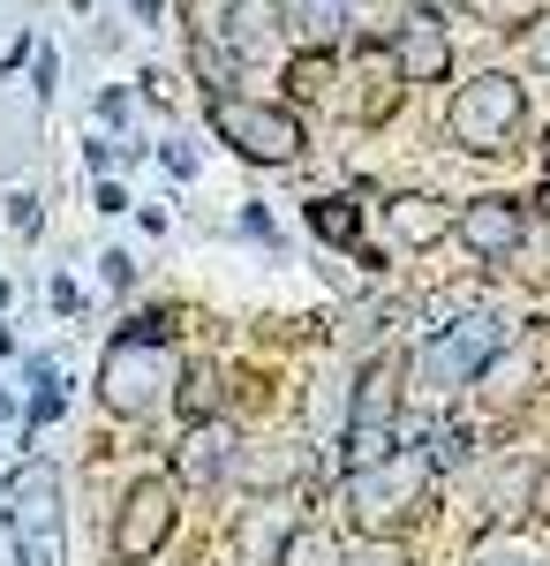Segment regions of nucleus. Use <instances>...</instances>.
<instances>
[{
    "label": "nucleus",
    "mask_w": 550,
    "mask_h": 566,
    "mask_svg": "<svg viewBox=\"0 0 550 566\" xmlns=\"http://www.w3.org/2000/svg\"><path fill=\"white\" fill-rule=\"evenodd\" d=\"M520 129V84L512 76H475L453 98V144L467 151H506V136Z\"/></svg>",
    "instance_id": "obj_5"
},
{
    "label": "nucleus",
    "mask_w": 550,
    "mask_h": 566,
    "mask_svg": "<svg viewBox=\"0 0 550 566\" xmlns=\"http://www.w3.org/2000/svg\"><path fill=\"white\" fill-rule=\"evenodd\" d=\"M8 219H15V234H39V197H15V212H8Z\"/></svg>",
    "instance_id": "obj_20"
},
{
    "label": "nucleus",
    "mask_w": 550,
    "mask_h": 566,
    "mask_svg": "<svg viewBox=\"0 0 550 566\" xmlns=\"http://www.w3.org/2000/svg\"><path fill=\"white\" fill-rule=\"evenodd\" d=\"M128 280H136V264H128L121 250H114V258H106V287H128Z\"/></svg>",
    "instance_id": "obj_21"
},
{
    "label": "nucleus",
    "mask_w": 550,
    "mask_h": 566,
    "mask_svg": "<svg viewBox=\"0 0 550 566\" xmlns=\"http://www.w3.org/2000/svg\"><path fill=\"white\" fill-rule=\"evenodd\" d=\"M528 53H536V61H550V23L536 31V39H528Z\"/></svg>",
    "instance_id": "obj_22"
},
{
    "label": "nucleus",
    "mask_w": 550,
    "mask_h": 566,
    "mask_svg": "<svg viewBox=\"0 0 550 566\" xmlns=\"http://www.w3.org/2000/svg\"><path fill=\"white\" fill-rule=\"evenodd\" d=\"M423 491H430V453L392 446L384 461L355 469V483H347V514H355L362 528H400L415 506H423Z\"/></svg>",
    "instance_id": "obj_2"
},
{
    "label": "nucleus",
    "mask_w": 550,
    "mask_h": 566,
    "mask_svg": "<svg viewBox=\"0 0 550 566\" xmlns=\"http://www.w3.org/2000/svg\"><path fill=\"white\" fill-rule=\"evenodd\" d=\"M309 227H317L325 242H347V250H355V205H347V197H317V205H309Z\"/></svg>",
    "instance_id": "obj_16"
},
{
    "label": "nucleus",
    "mask_w": 550,
    "mask_h": 566,
    "mask_svg": "<svg viewBox=\"0 0 550 566\" xmlns=\"http://www.w3.org/2000/svg\"><path fill=\"white\" fill-rule=\"evenodd\" d=\"M279 566H339V544L325 528H295V536L279 544Z\"/></svg>",
    "instance_id": "obj_15"
},
{
    "label": "nucleus",
    "mask_w": 550,
    "mask_h": 566,
    "mask_svg": "<svg viewBox=\"0 0 550 566\" xmlns=\"http://www.w3.org/2000/svg\"><path fill=\"white\" fill-rule=\"evenodd\" d=\"M219 408H226V378H219L212 363H197V370H189V392H181V416H197V423H212Z\"/></svg>",
    "instance_id": "obj_14"
},
{
    "label": "nucleus",
    "mask_w": 550,
    "mask_h": 566,
    "mask_svg": "<svg viewBox=\"0 0 550 566\" xmlns=\"http://www.w3.org/2000/svg\"><path fill=\"white\" fill-rule=\"evenodd\" d=\"M8 522H15V536H53L61 528V469L53 461H23L8 476Z\"/></svg>",
    "instance_id": "obj_8"
},
{
    "label": "nucleus",
    "mask_w": 550,
    "mask_h": 566,
    "mask_svg": "<svg viewBox=\"0 0 550 566\" xmlns=\"http://www.w3.org/2000/svg\"><path fill=\"white\" fill-rule=\"evenodd\" d=\"M98 386H106V408H121V416H151L173 386V355L159 340H114L106 348V370H98Z\"/></svg>",
    "instance_id": "obj_3"
},
{
    "label": "nucleus",
    "mask_w": 550,
    "mask_h": 566,
    "mask_svg": "<svg viewBox=\"0 0 550 566\" xmlns=\"http://www.w3.org/2000/svg\"><path fill=\"white\" fill-rule=\"evenodd\" d=\"M212 122L219 136L242 151V159H256V167H287L302 151V122L287 114V106H250V98H212Z\"/></svg>",
    "instance_id": "obj_4"
},
{
    "label": "nucleus",
    "mask_w": 550,
    "mask_h": 566,
    "mask_svg": "<svg viewBox=\"0 0 550 566\" xmlns=\"http://www.w3.org/2000/svg\"><path fill=\"white\" fill-rule=\"evenodd\" d=\"M392 416H400V363H370V378L355 392V423H347V461L355 469L392 453Z\"/></svg>",
    "instance_id": "obj_6"
},
{
    "label": "nucleus",
    "mask_w": 550,
    "mask_h": 566,
    "mask_svg": "<svg viewBox=\"0 0 550 566\" xmlns=\"http://www.w3.org/2000/svg\"><path fill=\"white\" fill-rule=\"evenodd\" d=\"M384 212H392V234H400V242H415V250H430L437 234H453V212H445L437 197H423V189H408V197H392Z\"/></svg>",
    "instance_id": "obj_11"
},
{
    "label": "nucleus",
    "mask_w": 550,
    "mask_h": 566,
    "mask_svg": "<svg viewBox=\"0 0 550 566\" xmlns=\"http://www.w3.org/2000/svg\"><path fill=\"white\" fill-rule=\"evenodd\" d=\"M347 566H408V559H400L392 544H362V552H355V559H347Z\"/></svg>",
    "instance_id": "obj_19"
},
{
    "label": "nucleus",
    "mask_w": 550,
    "mask_h": 566,
    "mask_svg": "<svg viewBox=\"0 0 550 566\" xmlns=\"http://www.w3.org/2000/svg\"><path fill=\"white\" fill-rule=\"evenodd\" d=\"M272 8H279V23L309 45H325L339 23H347V0H272Z\"/></svg>",
    "instance_id": "obj_12"
},
{
    "label": "nucleus",
    "mask_w": 550,
    "mask_h": 566,
    "mask_svg": "<svg viewBox=\"0 0 550 566\" xmlns=\"http://www.w3.org/2000/svg\"><path fill=\"white\" fill-rule=\"evenodd\" d=\"M453 227H461V242H467V250H475L483 264H506L512 250H520V212H512L506 197H483V205H467Z\"/></svg>",
    "instance_id": "obj_9"
},
{
    "label": "nucleus",
    "mask_w": 550,
    "mask_h": 566,
    "mask_svg": "<svg viewBox=\"0 0 550 566\" xmlns=\"http://www.w3.org/2000/svg\"><path fill=\"white\" fill-rule=\"evenodd\" d=\"M325 76H332V61H325V53H317V45H309V53H295V61H287V91H295V98H317V91H325Z\"/></svg>",
    "instance_id": "obj_17"
},
{
    "label": "nucleus",
    "mask_w": 550,
    "mask_h": 566,
    "mask_svg": "<svg viewBox=\"0 0 550 566\" xmlns=\"http://www.w3.org/2000/svg\"><path fill=\"white\" fill-rule=\"evenodd\" d=\"M167 528H173V483L167 476H144L136 491H128L121 522H114V559L144 566L159 544H167Z\"/></svg>",
    "instance_id": "obj_7"
},
{
    "label": "nucleus",
    "mask_w": 550,
    "mask_h": 566,
    "mask_svg": "<svg viewBox=\"0 0 550 566\" xmlns=\"http://www.w3.org/2000/svg\"><path fill=\"white\" fill-rule=\"evenodd\" d=\"M498 348H506V317H498V310H475V317L445 325V333H430L423 348L408 355V378H415L423 392H461Z\"/></svg>",
    "instance_id": "obj_1"
},
{
    "label": "nucleus",
    "mask_w": 550,
    "mask_h": 566,
    "mask_svg": "<svg viewBox=\"0 0 550 566\" xmlns=\"http://www.w3.org/2000/svg\"><path fill=\"white\" fill-rule=\"evenodd\" d=\"M226 15H234V0H197V39L212 45L219 31H226Z\"/></svg>",
    "instance_id": "obj_18"
},
{
    "label": "nucleus",
    "mask_w": 550,
    "mask_h": 566,
    "mask_svg": "<svg viewBox=\"0 0 550 566\" xmlns=\"http://www.w3.org/2000/svg\"><path fill=\"white\" fill-rule=\"evenodd\" d=\"M475 566H528V559H512V552H490V559H475Z\"/></svg>",
    "instance_id": "obj_23"
},
{
    "label": "nucleus",
    "mask_w": 550,
    "mask_h": 566,
    "mask_svg": "<svg viewBox=\"0 0 550 566\" xmlns=\"http://www.w3.org/2000/svg\"><path fill=\"white\" fill-rule=\"evenodd\" d=\"M392 69L400 76H415V84H430V76H445V31H437V15H415L400 39H392Z\"/></svg>",
    "instance_id": "obj_10"
},
{
    "label": "nucleus",
    "mask_w": 550,
    "mask_h": 566,
    "mask_svg": "<svg viewBox=\"0 0 550 566\" xmlns=\"http://www.w3.org/2000/svg\"><path fill=\"white\" fill-rule=\"evenodd\" d=\"M234 453H242V446H226V431H219V423H204V431L189 438V476H197V483L234 476Z\"/></svg>",
    "instance_id": "obj_13"
}]
</instances>
